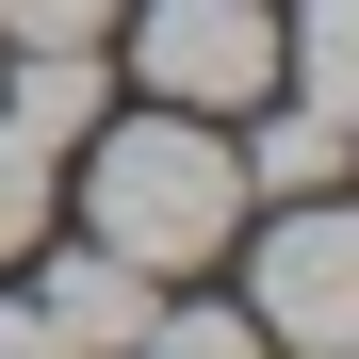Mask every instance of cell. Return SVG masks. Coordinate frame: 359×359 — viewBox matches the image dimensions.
Instances as JSON below:
<instances>
[{
  "mask_svg": "<svg viewBox=\"0 0 359 359\" xmlns=\"http://www.w3.org/2000/svg\"><path fill=\"white\" fill-rule=\"evenodd\" d=\"M82 147H98V163H82V196H98V245H114V262L180 278V262H212V245H229L245 163H229L212 114H147V131H82Z\"/></svg>",
  "mask_w": 359,
  "mask_h": 359,
  "instance_id": "cell-1",
  "label": "cell"
},
{
  "mask_svg": "<svg viewBox=\"0 0 359 359\" xmlns=\"http://www.w3.org/2000/svg\"><path fill=\"white\" fill-rule=\"evenodd\" d=\"M245 327L278 359H359V229L327 196H294L262 229V262H245Z\"/></svg>",
  "mask_w": 359,
  "mask_h": 359,
  "instance_id": "cell-2",
  "label": "cell"
},
{
  "mask_svg": "<svg viewBox=\"0 0 359 359\" xmlns=\"http://www.w3.org/2000/svg\"><path fill=\"white\" fill-rule=\"evenodd\" d=\"M131 66L163 82V114H245V98H278V17L262 0H147Z\"/></svg>",
  "mask_w": 359,
  "mask_h": 359,
  "instance_id": "cell-3",
  "label": "cell"
},
{
  "mask_svg": "<svg viewBox=\"0 0 359 359\" xmlns=\"http://www.w3.org/2000/svg\"><path fill=\"white\" fill-rule=\"evenodd\" d=\"M49 327H66L82 359H131L147 343V262H114V245H82V262H49V294H33Z\"/></svg>",
  "mask_w": 359,
  "mask_h": 359,
  "instance_id": "cell-4",
  "label": "cell"
},
{
  "mask_svg": "<svg viewBox=\"0 0 359 359\" xmlns=\"http://www.w3.org/2000/svg\"><path fill=\"white\" fill-rule=\"evenodd\" d=\"M245 114H262V131L229 147L245 196H327V180H343V114H327V98H245Z\"/></svg>",
  "mask_w": 359,
  "mask_h": 359,
  "instance_id": "cell-5",
  "label": "cell"
},
{
  "mask_svg": "<svg viewBox=\"0 0 359 359\" xmlns=\"http://www.w3.org/2000/svg\"><path fill=\"white\" fill-rule=\"evenodd\" d=\"M278 98L359 114V0H294V17H278Z\"/></svg>",
  "mask_w": 359,
  "mask_h": 359,
  "instance_id": "cell-6",
  "label": "cell"
},
{
  "mask_svg": "<svg viewBox=\"0 0 359 359\" xmlns=\"http://www.w3.org/2000/svg\"><path fill=\"white\" fill-rule=\"evenodd\" d=\"M0 114H17L33 147H82V131H98V66H82V49H33V66H17V98H0Z\"/></svg>",
  "mask_w": 359,
  "mask_h": 359,
  "instance_id": "cell-7",
  "label": "cell"
},
{
  "mask_svg": "<svg viewBox=\"0 0 359 359\" xmlns=\"http://www.w3.org/2000/svg\"><path fill=\"white\" fill-rule=\"evenodd\" d=\"M131 359H278V343H262L245 311H147V343H131Z\"/></svg>",
  "mask_w": 359,
  "mask_h": 359,
  "instance_id": "cell-8",
  "label": "cell"
},
{
  "mask_svg": "<svg viewBox=\"0 0 359 359\" xmlns=\"http://www.w3.org/2000/svg\"><path fill=\"white\" fill-rule=\"evenodd\" d=\"M33 229H49V147L17 131V114H0V262H17Z\"/></svg>",
  "mask_w": 359,
  "mask_h": 359,
  "instance_id": "cell-9",
  "label": "cell"
},
{
  "mask_svg": "<svg viewBox=\"0 0 359 359\" xmlns=\"http://www.w3.org/2000/svg\"><path fill=\"white\" fill-rule=\"evenodd\" d=\"M114 17H131V0H0V33H17V49H98Z\"/></svg>",
  "mask_w": 359,
  "mask_h": 359,
  "instance_id": "cell-10",
  "label": "cell"
},
{
  "mask_svg": "<svg viewBox=\"0 0 359 359\" xmlns=\"http://www.w3.org/2000/svg\"><path fill=\"white\" fill-rule=\"evenodd\" d=\"M0 359H82V343L49 327V311H0Z\"/></svg>",
  "mask_w": 359,
  "mask_h": 359,
  "instance_id": "cell-11",
  "label": "cell"
}]
</instances>
